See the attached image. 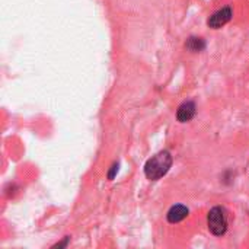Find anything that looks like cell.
<instances>
[{
	"instance_id": "8992f818",
	"label": "cell",
	"mask_w": 249,
	"mask_h": 249,
	"mask_svg": "<svg viewBox=\"0 0 249 249\" xmlns=\"http://www.w3.org/2000/svg\"><path fill=\"white\" fill-rule=\"evenodd\" d=\"M187 50H190L191 53H200L206 48V42L203 38H198V36H190L187 39V44H185Z\"/></svg>"
},
{
	"instance_id": "3957f363",
	"label": "cell",
	"mask_w": 249,
	"mask_h": 249,
	"mask_svg": "<svg viewBox=\"0 0 249 249\" xmlns=\"http://www.w3.org/2000/svg\"><path fill=\"white\" fill-rule=\"evenodd\" d=\"M232 16H233L232 9H231L229 6H228V7H223V9L214 12V13L209 18L207 25H209L210 28H213V29H219V28L225 26V25L232 19Z\"/></svg>"
},
{
	"instance_id": "52a82bcc",
	"label": "cell",
	"mask_w": 249,
	"mask_h": 249,
	"mask_svg": "<svg viewBox=\"0 0 249 249\" xmlns=\"http://www.w3.org/2000/svg\"><path fill=\"white\" fill-rule=\"evenodd\" d=\"M117 172H118V163H115V165H112V168H111V171L108 172V179H109V181H112Z\"/></svg>"
},
{
	"instance_id": "ba28073f",
	"label": "cell",
	"mask_w": 249,
	"mask_h": 249,
	"mask_svg": "<svg viewBox=\"0 0 249 249\" xmlns=\"http://www.w3.org/2000/svg\"><path fill=\"white\" fill-rule=\"evenodd\" d=\"M67 242H69V238H66V239H64V242H61V244H57V245H54L53 248H61V247H66V245H67Z\"/></svg>"
},
{
	"instance_id": "6da1fadb",
	"label": "cell",
	"mask_w": 249,
	"mask_h": 249,
	"mask_svg": "<svg viewBox=\"0 0 249 249\" xmlns=\"http://www.w3.org/2000/svg\"><path fill=\"white\" fill-rule=\"evenodd\" d=\"M172 155L168 150H162L150 158L144 165V175L150 181H158L165 177L172 166Z\"/></svg>"
},
{
	"instance_id": "5b68a950",
	"label": "cell",
	"mask_w": 249,
	"mask_h": 249,
	"mask_svg": "<svg viewBox=\"0 0 249 249\" xmlns=\"http://www.w3.org/2000/svg\"><path fill=\"white\" fill-rule=\"evenodd\" d=\"M188 213H190V210H188L185 206L177 204V206H172V207L169 209V212H168V214H166V219H168L169 223L175 225V223L182 222V220L188 216Z\"/></svg>"
},
{
	"instance_id": "277c9868",
	"label": "cell",
	"mask_w": 249,
	"mask_h": 249,
	"mask_svg": "<svg viewBox=\"0 0 249 249\" xmlns=\"http://www.w3.org/2000/svg\"><path fill=\"white\" fill-rule=\"evenodd\" d=\"M197 112V107L193 101H187L182 105H179L178 111H177V118L179 123H188L194 118Z\"/></svg>"
},
{
	"instance_id": "7a4b0ae2",
	"label": "cell",
	"mask_w": 249,
	"mask_h": 249,
	"mask_svg": "<svg viewBox=\"0 0 249 249\" xmlns=\"http://www.w3.org/2000/svg\"><path fill=\"white\" fill-rule=\"evenodd\" d=\"M228 212L223 207H213L207 214L209 231L214 236H223L228 231Z\"/></svg>"
}]
</instances>
